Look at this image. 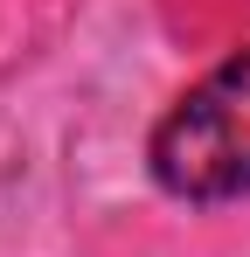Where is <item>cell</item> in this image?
I'll return each instance as SVG.
<instances>
[{
    "label": "cell",
    "mask_w": 250,
    "mask_h": 257,
    "mask_svg": "<svg viewBox=\"0 0 250 257\" xmlns=\"http://www.w3.org/2000/svg\"><path fill=\"white\" fill-rule=\"evenodd\" d=\"M146 167L174 202H236V195H250V49L215 63L153 125Z\"/></svg>",
    "instance_id": "1"
}]
</instances>
